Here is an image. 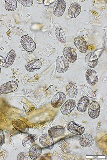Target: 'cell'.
Masks as SVG:
<instances>
[{"label": "cell", "instance_id": "obj_21", "mask_svg": "<svg viewBox=\"0 0 107 160\" xmlns=\"http://www.w3.org/2000/svg\"><path fill=\"white\" fill-rule=\"evenodd\" d=\"M42 148L38 145H34L29 149V155L33 160H36L40 157L42 153Z\"/></svg>", "mask_w": 107, "mask_h": 160}, {"label": "cell", "instance_id": "obj_3", "mask_svg": "<svg viewBox=\"0 0 107 160\" xmlns=\"http://www.w3.org/2000/svg\"><path fill=\"white\" fill-rule=\"evenodd\" d=\"M66 98L67 97L64 93L61 92H58L52 99L51 105L54 108L58 109L63 105Z\"/></svg>", "mask_w": 107, "mask_h": 160}, {"label": "cell", "instance_id": "obj_14", "mask_svg": "<svg viewBox=\"0 0 107 160\" xmlns=\"http://www.w3.org/2000/svg\"><path fill=\"white\" fill-rule=\"evenodd\" d=\"M16 53L13 50H10L5 56L2 62V66L5 68L11 67L15 60Z\"/></svg>", "mask_w": 107, "mask_h": 160}, {"label": "cell", "instance_id": "obj_27", "mask_svg": "<svg viewBox=\"0 0 107 160\" xmlns=\"http://www.w3.org/2000/svg\"><path fill=\"white\" fill-rule=\"evenodd\" d=\"M81 89L85 95L88 97L93 99H96V97L94 92L93 90L87 85L84 84L81 85Z\"/></svg>", "mask_w": 107, "mask_h": 160}, {"label": "cell", "instance_id": "obj_25", "mask_svg": "<svg viewBox=\"0 0 107 160\" xmlns=\"http://www.w3.org/2000/svg\"><path fill=\"white\" fill-rule=\"evenodd\" d=\"M25 112L27 115H29L35 111L37 106L35 103L33 102H29L24 104L23 106Z\"/></svg>", "mask_w": 107, "mask_h": 160}, {"label": "cell", "instance_id": "obj_24", "mask_svg": "<svg viewBox=\"0 0 107 160\" xmlns=\"http://www.w3.org/2000/svg\"><path fill=\"white\" fill-rule=\"evenodd\" d=\"M55 35L57 40L60 42L64 43L67 42L66 37L64 31L61 27H58L55 30Z\"/></svg>", "mask_w": 107, "mask_h": 160}, {"label": "cell", "instance_id": "obj_22", "mask_svg": "<svg viewBox=\"0 0 107 160\" xmlns=\"http://www.w3.org/2000/svg\"><path fill=\"white\" fill-rule=\"evenodd\" d=\"M58 144L62 151L67 155H69L73 150V148L64 139H62L59 141Z\"/></svg>", "mask_w": 107, "mask_h": 160}, {"label": "cell", "instance_id": "obj_11", "mask_svg": "<svg viewBox=\"0 0 107 160\" xmlns=\"http://www.w3.org/2000/svg\"><path fill=\"white\" fill-rule=\"evenodd\" d=\"M67 4L63 0H58L55 3L53 12L55 16L60 17L63 16L66 9Z\"/></svg>", "mask_w": 107, "mask_h": 160}, {"label": "cell", "instance_id": "obj_32", "mask_svg": "<svg viewBox=\"0 0 107 160\" xmlns=\"http://www.w3.org/2000/svg\"><path fill=\"white\" fill-rule=\"evenodd\" d=\"M1 67H0V74H1Z\"/></svg>", "mask_w": 107, "mask_h": 160}, {"label": "cell", "instance_id": "obj_17", "mask_svg": "<svg viewBox=\"0 0 107 160\" xmlns=\"http://www.w3.org/2000/svg\"><path fill=\"white\" fill-rule=\"evenodd\" d=\"M42 66V62L39 59H36L28 62L25 65V68L27 71L33 72L39 70Z\"/></svg>", "mask_w": 107, "mask_h": 160}, {"label": "cell", "instance_id": "obj_4", "mask_svg": "<svg viewBox=\"0 0 107 160\" xmlns=\"http://www.w3.org/2000/svg\"><path fill=\"white\" fill-rule=\"evenodd\" d=\"M69 67V64L66 59L62 56H59L56 61V68L57 72L60 73L66 72Z\"/></svg>", "mask_w": 107, "mask_h": 160}, {"label": "cell", "instance_id": "obj_6", "mask_svg": "<svg viewBox=\"0 0 107 160\" xmlns=\"http://www.w3.org/2000/svg\"><path fill=\"white\" fill-rule=\"evenodd\" d=\"M67 130L70 132L75 135H80L84 133L85 128L74 121L69 122L67 125Z\"/></svg>", "mask_w": 107, "mask_h": 160}, {"label": "cell", "instance_id": "obj_12", "mask_svg": "<svg viewBox=\"0 0 107 160\" xmlns=\"http://www.w3.org/2000/svg\"><path fill=\"white\" fill-rule=\"evenodd\" d=\"M79 144L82 147L84 148H89L94 145L95 142L94 137L89 134H85L81 136L78 138Z\"/></svg>", "mask_w": 107, "mask_h": 160}, {"label": "cell", "instance_id": "obj_8", "mask_svg": "<svg viewBox=\"0 0 107 160\" xmlns=\"http://www.w3.org/2000/svg\"><path fill=\"white\" fill-rule=\"evenodd\" d=\"M100 112L101 107L99 104L97 102H92L89 105L88 110L89 117L92 119H97Z\"/></svg>", "mask_w": 107, "mask_h": 160}, {"label": "cell", "instance_id": "obj_10", "mask_svg": "<svg viewBox=\"0 0 107 160\" xmlns=\"http://www.w3.org/2000/svg\"><path fill=\"white\" fill-rule=\"evenodd\" d=\"M85 78L88 84L94 86L98 83L99 78L97 72L94 69L89 68L86 72Z\"/></svg>", "mask_w": 107, "mask_h": 160}, {"label": "cell", "instance_id": "obj_20", "mask_svg": "<svg viewBox=\"0 0 107 160\" xmlns=\"http://www.w3.org/2000/svg\"><path fill=\"white\" fill-rule=\"evenodd\" d=\"M90 102L89 97L84 96L81 97L77 105V110L80 112H84L87 111Z\"/></svg>", "mask_w": 107, "mask_h": 160}, {"label": "cell", "instance_id": "obj_18", "mask_svg": "<svg viewBox=\"0 0 107 160\" xmlns=\"http://www.w3.org/2000/svg\"><path fill=\"white\" fill-rule=\"evenodd\" d=\"M81 7L79 3L74 2L70 7L68 11V15L70 18H75L80 14L81 11Z\"/></svg>", "mask_w": 107, "mask_h": 160}, {"label": "cell", "instance_id": "obj_30", "mask_svg": "<svg viewBox=\"0 0 107 160\" xmlns=\"http://www.w3.org/2000/svg\"><path fill=\"white\" fill-rule=\"evenodd\" d=\"M5 136L4 132L0 129V146H2L5 143Z\"/></svg>", "mask_w": 107, "mask_h": 160}, {"label": "cell", "instance_id": "obj_7", "mask_svg": "<svg viewBox=\"0 0 107 160\" xmlns=\"http://www.w3.org/2000/svg\"><path fill=\"white\" fill-rule=\"evenodd\" d=\"M77 106L76 102L74 99H69L64 102L61 107V112L64 115L70 114L75 109Z\"/></svg>", "mask_w": 107, "mask_h": 160}, {"label": "cell", "instance_id": "obj_29", "mask_svg": "<svg viewBox=\"0 0 107 160\" xmlns=\"http://www.w3.org/2000/svg\"><path fill=\"white\" fill-rule=\"evenodd\" d=\"M24 6L29 8L33 4V2L32 0H18L17 1Z\"/></svg>", "mask_w": 107, "mask_h": 160}, {"label": "cell", "instance_id": "obj_16", "mask_svg": "<svg viewBox=\"0 0 107 160\" xmlns=\"http://www.w3.org/2000/svg\"><path fill=\"white\" fill-rule=\"evenodd\" d=\"M12 125L14 128L20 132L26 134L29 131L28 125L20 119H16L12 121Z\"/></svg>", "mask_w": 107, "mask_h": 160}, {"label": "cell", "instance_id": "obj_1", "mask_svg": "<svg viewBox=\"0 0 107 160\" xmlns=\"http://www.w3.org/2000/svg\"><path fill=\"white\" fill-rule=\"evenodd\" d=\"M20 42L24 49L27 52H33L36 48V43L28 36H23L21 39Z\"/></svg>", "mask_w": 107, "mask_h": 160}, {"label": "cell", "instance_id": "obj_5", "mask_svg": "<svg viewBox=\"0 0 107 160\" xmlns=\"http://www.w3.org/2000/svg\"><path fill=\"white\" fill-rule=\"evenodd\" d=\"M63 53L64 57L68 62L74 63L77 61L78 55L73 48L69 47H65L64 48Z\"/></svg>", "mask_w": 107, "mask_h": 160}, {"label": "cell", "instance_id": "obj_19", "mask_svg": "<svg viewBox=\"0 0 107 160\" xmlns=\"http://www.w3.org/2000/svg\"><path fill=\"white\" fill-rule=\"evenodd\" d=\"M66 92L70 98H74L78 95V90L76 83L74 81L69 82L66 87Z\"/></svg>", "mask_w": 107, "mask_h": 160}, {"label": "cell", "instance_id": "obj_2", "mask_svg": "<svg viewBox=\"0 0 107 160\" xmlns=\"http://www.w3.org/2000/svg\"><path fill=\"white\" fill-rule=\"evenodd\" d=\"M39 142L43 147L48 150H51L54 147V139L52 136L49 134H44L39 138Z\"/></svg>", "mask_w": 107, "mask_h": 160}, {"label": "cell", "instance_id": "obj_28", "mask_svg": "<svg viewBox=\"0 0 107 160\" xmlns=\"http://www.w3.org/2000/svg\"><path fill=\"white\" fill-rule=\"evenodd\" d=\"M23 92L24 95L29 97L37 98L40 95L38 92L34 90L24 89H23Z\"/></svg>", "mask_w": 107, "mask_h": 160}, {"label": "cell", "instance_id": "obj_23", "mask_svg": "<svg viewBox=\"0 0 107 160\" xmlns=\"http://www.w3.org/2000/svg\"><path fill=\"white\" fill-rule=\"evenodd\" d=\"M39 137L38 135L36 134H31L23 139L22 145L23 147L27 148L36 142Z\"/></svg>", "mask_w": 107, "mask_h": 160}, {"label": "cell", "instance_id": "obj_15", "mask_svg": "<svg viewBox=\"0 0 107 160\" xmlns=\"http://www.w3.org/2000/svg\"><path fill=\"white\" fill-rule=\"evenodd\" d=\"M85 62L89 67L92 68H96L99 64L97 55L94 52L89 53L85 57Z\"/></svg>", "mask_w": 107, "mask_h": 160}, {"label": "cell", "instance_id": "obj_26", "mask_svg": "<svg viewBox=\"0 0 107 160\" xmlns=\"http://www.w3.org/2000/svg\"><path fill=\"white\" fill-rule=\"evenodd\" d=\"M5 9L9 12L14 11L17 6V1L16 0H7L5 2Z\"/></svg>", "mask_w": 107, "mask_h": 160}, {"label": "cell", "instance_id": "obj_9", "mask_svg": "<svg viewBox=\"0 0 107 160\" xmlns=\"http://www.w3.org/2000/svg\"><path fill=\"white\" fill-rule=\"evenodd\" d=\"M18 84L14 81H10L6 82L0 87V92L3 95L13 92L18 88Z\"/></svg>", "mask_w": 107, "mask_h": 160}, {"label": "cell", "instance_id": "obj_13", "mask_svg": "<svg viewBox=\"0 0 107 160\" xmlns=\"http://www.w3.org/2000/svg\"><path fill=\"white\" fill-rule=\"evenodd\" d=\"M74 43L77 49L82 53L87 52L88 50V46L87 41L81 37H76L74 40Z\"/></svg>", "mask_w": 107, "mask_h": 160}, {"label": "cell", "instance_id": "obj_31", "mask_svg": "<svg viewBox=\"0 0 107 160\" xmlns=\"http://www.w3.org/2000/svg\"><path fill=\"white\" fill-rule=\"evenodd\" d=\"M17 160H28L27 155L26 153L22 152L20 153L17 157Z\"/></svg>", "mask_w": 107, "mask_h": 160}]
</instances>
